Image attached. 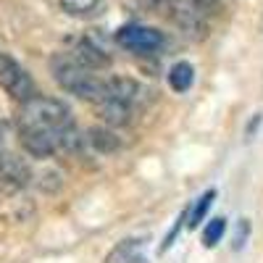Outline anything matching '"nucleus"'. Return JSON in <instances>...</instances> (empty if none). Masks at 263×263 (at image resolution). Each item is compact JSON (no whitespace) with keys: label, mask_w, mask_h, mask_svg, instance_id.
<instances>
[{"label":"nucleus","mask_w":263,"mask_h":263,"mask_svg":"<svg viewBox=\"0 0 263 263\" xmlns=\"http://www.w3.org/2000/svg\"><path fill=\"white\" fill-rule=\"evenodd\" d=\"M0 177L13 182V184H18V187H24V184H29L32 174H29V166L21 158L11 156V153H6L3 147H0Z\"/></svg>","instance_id":"0eeeda50"},{"label":"nucleus","mask_w":263,"mask_h":263,"mask_svg":"<svg viewBox=\"0 0 263 263\" xmlns=\"http://www.w3.org/2000/svg\"><path fill=\"white\" fill-rule=\"evenodd\" d=\"M116 42L124 50H132V53H158L163 48V34L153 27L126 24L116 32Z\"/></svg>","instance_id":"20e7f679"},{"label":"nucleus","mask_w":263,"mask_h":263,"mask_svg":"<svg viewBox=\"0 0 263 263\" xmlns=\"http://www.w3.org/2000/svg\"><path fill=\"white\" fill-rule=\"evenodd\" d=\"M0 87H3L11 98H16L21 103L37 95L34 92V82L27 74V69L18 61H13L11 55H6V53H0Z\"/></svg>","instance_id":"7ed1b4c3"},{"label":"nucleus","mask_w":263,"mask_h":263,"mask_svg":"<svg viewBox=\"0 0 263 263\" xmlns=\"http://www.w3.org/2000/svg\"><path fill=\"white\" fill-rule=\"evenodd\" d=\"M213 197H216V190H208V192H203V195L195 200V205L187 211V227H190V229H195V227H197V224H200L203 218L208 216V211H211V203H213Z\"/></svg>","instance_id":"f8f14e48"},{"label":"nucleus","mask_w":263,"mask_h":263,"mask_svg":"<svg viewBox=\"0 0 263 263\" xmlns=\"http://www.w3.org/2000/svg\"><path fill=\"white\" fill-rule=\"evenodd\" d=\"M239 229H242V232H239V234H234V250H242V245H245V237H248V229H250V224H248V221H242V224H239Z\"/></svg>","instance_id":"2eb2a0df"},{"label":"nucleus","mask_w":263,"mask_h":263,"mask_svg":"<svg viewBox=\"0 0 263 263\" xmlns=\"http://www.w3.org/2000/svg\"><path fill=\"white\" fill-rule=\"evenodd\" d=\"M184 224H187V211H184V213H182V216L177 218V224H174V227H171V232L166 234L163 245H161V253H166V250H168V248H171L174 242H177V237H179V232H182V227H184Z\"/></svg>","instance_id":"4468645a"},{"label":"nucleus","mask_w":263,"mask_h":263,"mask_svg":"<svg viewBox=\"0 0 263 263\" xmlns=\"http://www.w3.org/2000/svg\"><path fill=\"white\" fill-rule=\"evenodd\" d=\"M224 232H227V218H221V216H216L213 221L203 229V245L205 248H213L218 239L224 237Z\"/></svg>","instance_id":"ddd939ff"},{"label":"nucleus","mask_w":263,"mask_h":263,"mask_svg":"<svg viewBox=\"0 0 263 263\" xmlns=\"http://www.w3.org/2000/svg\"><path fill=\"white\" fill-rule=\"evenodd\" d=\"M18 129H37V132L58 135L63 150H77L82 145V137L74 126L69 105H63L55 98L34 95V98L24 100V105L18 111Z\"/></svg>","instance_id":"f257e3e1"},{"label":"nucleus","mask_w":263,"mask_h":263,"mask_svg":"<svg viewBox=\"0 0 263 263\" xmlns=\"http://www.w3.org/2000/svg\"><path fill=\"white\" fill-rule=\"evenodd\" d=\"M87 142H90L98 153H105V156H108V153H116L121 147L119 135L111 132V129H105V126H95V129L87 132Z\"/></svg>","instance_id":"6e6552de"},{"label":"nucleus","mask_w":263,"mask_h":263,"mask_svg":"<svg viewBox=\"0 0 263 263\" xmlns=\"http://www.w3.org/2000/svg\"><path fill=\"white\" fill-rule=\"evenodd\" d=\"M58 3L69 16H77V18L98 16L105 8V0H58Z\"/></svg>","instance_id":"9d476101"},{"label":"nucleus","mask_w":263,"mask_h":263,"mask_svg":"<svg viewBox=\"0 0 263 263\" xmlns=\"http://www.w3.org/2000/svg\"><path fill=\"white\" fill-rule=\"evenodd\" d=\"M195 82V69L187 63V61H179V63H174L171 66V71H168V87L174 92H187L190 87Z\"/></svg>","instance_id":"9b49d317"},{"label":"nucleus","mask_w":263,"mask_h":263,"mask_svg":"<svg viewBox=\"0 0 263 263\" xmlns=\"http://www.w3.org/2000/svg\"><path fill=\"white\" fill-rule=\"evenodd\" d=\"M140 248H142L140 239H121V242L108 253L105 263H142Z\"/></svg>","instance_id":"1a4fd4ad"},{"label":"nucleus","mask_w":263,"mask_h":263,"mask_svg":"<svg viewBox=\"0 0 263 263\" xmlns=\"http://www.w3.org/2000/svg\"><path fill=\"white\" fill-rule=\"evenodd\" d=\"M50 71H53V79L58 82L61 90L71 92L82 100H90V103H100L103 95H105V79L95 77L92 69L82 66L74 55L69 53H58L50 58Z\"/></svg>","instance_id":"f03ea898"},{"label":"nucleus","mask_w":263,"mask_h":263,"mask_svg":"<svg viewBox=\"0 0 263 263\" xmlns=\"http://www.w3.org/2000/svg\"><path fill=\"white\" fill-rule=\"evenodd\" d=\"M98 114L105 124L111 126H126L137 114V105L132 103H121V100H105V103H98Z\"/></svg>","instance_id":"39448f33"},{"label":"nucleus","mask_w":263,"mask_h":263,"mask_svg":"<svg viewBox=\"0 0 263 263\" xmlns=\"http://www.w3.org/2000/svg\"><path fill=\"white\" fill-rule=\"evenodd\" d=\"M69 55H74L82 66H87V69H103V66H108V55L95 45L92 40H77L74 48L69 50Z\"/></svg>","instance_id":"423d86ee"}]
</instances>
